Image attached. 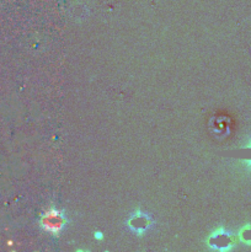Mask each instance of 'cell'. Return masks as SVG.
<instances>
[{
	"label": "cell",
	"instance_id": "obj_1",
	"mask_svg": "<svg viewBox=\"0 0 251 252\" xmlns=\"http://www.w3.org/2000/svg\"><path fill=\"white\" fill-rule=\"evenodd\" d=\"M66 217L64 216L63 212L58 211L54 207L47 209L39 218V225L47 233L52 235H59L63 230L64 226L66 225Z\"/></svg>",
	"mask_w": 251,
	"mask_h": 252
},
{
	"label": "cell",
	"instance_id": "obj_3",
	"mask_svg": "<svg viewBox=\"0 0 251 252\" xmlns=\"http://www.w3.org/2000/svg\"><path fill=\"white\" fill-rule=\"evenodd\" d=\"M207 245L212 250L225 251L234 245V238L231 234L226 233L223 228H220L211 234V236L207 240Z\"/></svg>",
	"mask_w": 251,
	"mask_h": 252
},
{
	"label": "cell",
	"instance_id": "obj_2",
	"mask_svg": "<svg viewBox=\"0 0 251 252\" xmlns=\"http://www.w3.org/2000/svg\"><path fill=\"white\" fill-rule=\"evenodd\" d=\"M153 224H154V220L152 219V217L139 209L135 211L127 220V226L129 228V230H132L137 235H142L145 231L149 230Z\"/></svg>",
	"mask_w": 251,
	"mask_h": 252
},
{
	"label": "cell",
	"instance_id": "obj_4",
	"mask_svg": "<svg viewBox=\"0 0 251 252\" xmlns=\"http://www.w3.org/2000/svg\"><path fill=\"white\" fill-rule=\"evenodd\" d=\"M240 238L241 240L245 241L246 244H250L251 243V228L250 226H246V228H244L243 230L240 231Z\"/></svg>",
	"mask_w": 251,
	"mask_h": 252
},
{
	"label": "cell",
	"instance_id": "obj_5",
	"mask_svg": "<svg viewBox=\"0 0 251 252\" xmlns=\"http://www.w3.org/2000/svg\"><path fill=\"white\" fill-rule=\"evenodd\" d=\"M95 238L96 239H102L103 236H102V234L100 233V231H96V233H95Z\"/></svg>",
	"mask_w": 251,
	"mask_h": 252
}]
</instances>
